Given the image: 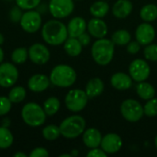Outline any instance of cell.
<instances>
[{"label": "cell", "mask_w": 157, "mask_h": 157, "mask_svg": "<svg viewBox=\"0 0 157 157\" xmlns=\"http://www.w3.org/2000/svg\"><path fill=\"white\" fill-rule=\"evenodd\" d=\"M41 37L50 45H61L68 38L67 26L58 19H51L42 26Z\"/></svg>", "instance_id": "1"}, {"label": "cell", "mask_w": 157, "mask_h": 157, "mask_svg": "<svg viewBox=\"0 0 157 157\" xmlns=\"http://www.w3.org/2000/svg\"><path fill=\"white\" fill-rule=\"evenodd\" d=\"M115 44L111 40L105 38L98 39L91 47V54L96 63L99 65L109 64L114 56Z\"/></svg>", "instance_id": "2"}, {"label": "cell", "mask_w": 157, "mask_h": 157, "mask_svg": "<svg viewBox=\"0 0 157 157\" xmlns=\"http://www.w3.org/2000/svg\"><path fill=\"white\" fill-rule=\"evenodd\" d=\"M51 83L58 87H70L76 81V72L67 64H58L50 74Z\"/></svg>", "instance_id": "3"}, {"label": "cell", "mask_w": 157, "mask_h": 157, "mask_svg": "<svg viewBox=\"0 0 157 157\" xmlns=\"http://www.w3.org/2000/svg\"><path fill=\"white\" fill-rule=\"evenodd\" d=\"M61 135L67 139H75L86 130V121L80 115H73L62 121L60 124Z\"/></svg>", "instance_id": "4"}, {"label": "cell", "mask_w": 157, "mask_h": 157, "mask_svg": "<svg viewBox=\"0 0 157 157\" xmlns=\"http://www.w3.org/2000/svg\"><path fill=\"white\" fill-rule=\"evenodd\" d=\"M46 113L41 106L37 103L29 102L23 106L21 117L24 122L30 127L41 126L46 120Z\"/></svg>", "instance_id": "5"}, {"label": "cell", "mask_w": 157, "mask_h": 157, "mask_svg": "<svg viewBox=\"0 0 157 157\" xmlns=\"http://www.w3.org/2000/svg\"><path fill=\"white\" fill-rule=\"evenodd\" d=\"M88 99L86 91L82 89H72L66 94L64 103L70 111L79 112L86 108Z\"/></svg>", "instance_id": "6"}, {"label": "cell", "mask_w": 157, "mask_h": 157, "mask_svg": "<svg viewBox=\"0 0 157 157\" xmlns=\"http://www.w3.org/2000/svg\"><path fill=\"white\" fill-rule=\"evenodd\" d=\"M121 113L122 117L130 122L139 121L144 115L143 106L135 99H126L121 103Z\"/></svg>", "instance_id": "7"}, {"label": "cell", "mask_w": 157, "mask_h": 157, "mask_svg": "<svg viewBox=\"0 0 157 157\" xmlns=\"http://www.w3.org/2000/svg\"><path fill=\"white\" fill-rule=\"evenodd\" d=\"M75 8L73 0H50L49 10L52 16L57 19L70 16Z\"/></svg>", "instance_id": "8"}, {"label": "cell", "mask_w": 157, "mask_h": 157, "mask_svg": "<svg viewBox=\"0 0 157 157\" xmlns=\"http://www.w3.org/2000/svg\"><path fill=\"white\" fill-rule=\"evenodd\" d=\"M19 22L23 30H25L28 33H35L41 27L42 18L38 11L30 9L22 14Z\"/></svg>", "instance_id": "9"}, {"label": "cell", "mask_w": 157, "mask_h": 157, "mask_svg": "<svg viewBox=\"0 0 157 157\" xmlns=\"http://www.w3.org/2000/svg\"><path fill=\"white\" fill-rule=\"evenodd\" d=\"M129 73L132 80L136 82L145 81L151 74V68L147 62L143 59L133 60L129 66Z\"/></svg>", "instance_id": "10"}, {"label": "cell", "mask_w": 157, "mask_h": 157, "mask_svg": "<svg viewBox=\"0 0 157 157\" xmlns=\"http://www.w3.org/2000/svg\"><path fill=\"white\" fill-rule=\"evenodd\" d=\"M18 78L17 67L10 63H0V86L7 88L16 84Z\"/></svg>", "instance_id": "11"}, {"label": "cell", "mask_w": 157, "mask_h": 157, "mask_svg": "<svg viewBox=\"0 0 157 157\" xmlns=\"http://www.w3.org/2000/svg\"><path fill=\"white\" fill-rule=\"evenodd\" d=\"M51 53L49 49L41 43H34L29 49V58L33 63L42 65L49 62Z\"/></svg>", "instance_id": "12"}, {"label": "cell", "mask_w": 157, "mask_h": 157, "mask_svg": "<svg viewBox=\"0 0 157 157\" xmlns=\"http://www.w3.org/2000/svg\"><path fill=\"white\" fill-rule=\"evenodd\" d=\"M136 40L144 46H146L153 42L155 38V29L148 22L140 24L135 31Z\"/></svg>", "instance_id": "13"}, {"label": "cell", "mask_w": 157, "mask_h": 157, "mask_svg": "<svg viewBox=\"0 0 157 157\" xmlns=\"http://www.w3.org/2000/svg\"><path fill=\"white\" fill-rule=\"evenodd\" d=\"M100 146L107 155H113L121 150L122 146V140L116 133H108L102 137Z\"/></svg>", "instance_id": "14"}, {"label": "cell", "mask_w": 157, "mask_h": 157, "mask_svg": "<svg viewBox=\"0 0 157 157\" xmlns=\"http://www.w3.org/2000/svg\"><path fill=\"white\" fill-rule=\"evenodd\" d=\"M51 84L50 77L43 74H36L30 76L28 81V86L32 92L40 93L45 91Z\"/></svg>", "instance_id": "15"}, {"label": "cell", "mask_w": 157, "mask_h": 157, "mask_svg": "<svg viewBox=\"0 0 157 157\" xmlns=\"http://www.w3.org/2000/svg\"><path fill=\"white\" fill-rule=\"evenodd\" d=\"M87 29L91 36L96 39L105 38L108 33V26L104 20L98 17H94L87 23Z\"/></svg>", "instance_id": "16"}, {"label": "cell", "mask_w": 157, "mask_h": 157, "mask_svg": "<svg viewBox=\"0 0 157 157\" xmlns=\"http://www.w3.org/2000/svg\"><path fill=\"white\" fill-rule=\"evenodd\" d=\"M86 29H87V24L83 17H73L67 25L68 36L73 38H78L82 33L86 31Z\"/></svg>", "instance_id": "17"}, {"label": "cell", "mask_w": 157, "mask_h": 157, "mask_svg": "<svg viewBox=\"0 0 157 157\" xmlns=\"http://www.w3.org/2000/svg\"><path fill=\"white\" fill-rule=\"evenodd\" d=\"M102 135L96 128H89L83 132V142L85 145L90 149L97 148L100 145Z\"/></svg>", "instance_id": "18"}, {"label": "cell", "mask_w": 157, "mask_h": 157, "mask_svg": "<svg viewBox=\"0 0 157 157\" xmlns=\"http://www.w3.org/2000/svg\"><path fill=\"white\" fill-rule=\"evenodd\" d=\"M111 86L117 90H127L132 86V78L125 73H116L110 78Z\"/></svg>", "instance_id": "19"}, {"label": "cell", "mask_w": 157, "mask_h": 157, "mask_svg": "<svg viewBox=\"0 0 157 157\" xmlns=\"http://www.w3.org/2000/svg\"><path fill=\"white\" fill-rule=\"evenodd\" d=\"M133 5L130 0H118L112 6V14L117 18H126L132 11Z\"/></svg>", "instance_id": "20"}, {"label": "cell", "mask_w": 157, "mask_h": 157, "mask_svg": "<svg viewBox=\"0 0 157 157\" xmlns=\"http://www.w3.org/2000/svg\"><path fill=\"white\" fill-rule=\"evenodd\" d=\"M105 86L103 81L98 77L91 78L86 86V93L89 99L95 98L100 96L104 91Z\"/></svg>", "instance_id": "21"}, {"label": "cell", "mask_w": 157, "mask_h": 157, "mask_svg": "<svg viewBox=\"0 0 157 157\" xmlns=\"http://www.w3.org/2000/svg\"><path fill=\"white\" fill-rule=\"evenodd\" d=\"M63 49H64L65 52L69 56L75 57V56H78L82 52L83 46H82V44L80 43V41L78 40L77 38L69 37L64 41Z\"/></svg>", "instance_id": "22"}, {"label": "cell", "mask_w": 157, "mask_h": 157, "mask_svg": "<svg viewBox=\"0 0 157 157\" xmlns=\"http://www.w3.org/2000/svg\"><path fill=\"white\" fill-rule=\"evenodd\" d=\"M136 92H137L138 96L144 100H149V99L155 98V87L151 84L146 83L144 81L139 82V84L136 86Z\"/></svg>", "instance_id": "23"}, {"label": "cell", "mask_w": 157, "mask_h": 157, "mask_svg": "<svg viewBox=\"0 0 157 157\" xmlns=\"http://www.w3.org/2000/svg\"><path fill=\"white\" fill-rule=\"evenodd\" d=\"M91 15L94 17H104L109 11V6L105 1H97L93 3L89 8Z\"/></svg>", "instance_id": "24"}, {"label": "cell", "mask_w": 157, "mask_h": 157, "mask_svg": "<svg viewBox=\"0 0 157 157\" xmlns=\"http://www.w3.org/2000/svg\"><path fill=\"white\" fill-rule=\"evenodd\" d=\"M140 17L145 22H152L157 18V6L148 4L144 6L140 10Z\"/></svg>", "instance_id": "25"}, {"label": "cell", "mask_w": 157, "mask_h": 157, "mask_svg": "<svg viewBox=\"0 0 157 157\" xmlns=\"http://www.w3.org/2000/svg\"><path fill=\"white\" fill-rule=\"evenodd\" d=\"M131 40H132L131 33L126 29L116 30L111 36V40L113 41V43L120 46L127 45L131 41Z\"/></svg>", "instance_id": "26"}, {"label": "cell", "mask_w": 157, "mask_h": 157, "mask_svg": "<svg viewBox=\"0 0 157 157\" xmlns=\"http://www.w3.org/2000/svg\"><path fill=\"white\" fill-rule=\"evenodd\" d=\"M60 100L56 97H50L43 103V109L48 116L55 115L60 109Z\"/></svg>", "instance_id": "27"}, {"label": "cell", "mask_w": 157, "mask_h": 157, "mask_svg": "<svg viewBox=\"0 0 157 157\" xmlns=\"http://www.w3.org/2000/svg\"><path fill=\"white\" fill-rule=\"evenodd\" d=\"M14 137L7 127H0V149H6L12 145Z\"/></svg>", "instance_id": "28"}, {"label": "cell", "mask_w": 157, "mask_h": 157, "mask_svg": "<svg viewBox=\"0 0 157 157\" xmlns=\"http://www.w3.org/2000/svg\"><path fill=\"white\" fill-rule=\"evenodd\" d=\"M29 57V50L25 47H19L13 51L11 54V60L14 63L22 64L24 63Z\"/></svg>", "instance_id": "29"}, {"label": "cell", "mask_w": 157, "mask_h": 157, "mask_svg": "<svg viewBox=\"0 0 157 157\" xmlns=\"http://www.w3.org/2000/svg\"><path fill=\"white\" fill-rule=\"evenodd\" d=\"M27 92L26 89L22 86H15L13 87L8 94V98L12 103H20L26 98Z\"/></svg>", "instance_id": "30"}, {"label": "cell", "mask_w": 157, "mask_h": 157, "mask_svg": "<svg viewBox=\"0 0 157 157\" xmlns=\"http://www.w3.org/2000/svg\"><path fill=\"white\" fill-rule=\"evenodd\" d=\"M60 135H61L60 127H58L54 124L48 125L45 128H43V130H42V136L47 141H54V140L58 139L60 137Z\"/></svg>", "instance_id": "31"}, {"label": "cell", "mask_w": 157, "mask_h": 157, "mask_svg": "<svg viewBox=\"0 0 157 157\" xmlns=\"http://www.w3.org/2000/svg\"><path fill=\"white\" fill-rule=\"evenodd\" d=\"M144 114L148 117H155L157 116V98H151L147 101V103L144 107Z\"/></svg>", "instance_id": "32"}, {"label": "cell", "mask_w": 157, "mask_h": 157, "mask_svg": "<svg viewBox=\"0 0 157 157\" xmlns=\"http://www.w3.org/2000/svg\"><path fill=\"white\" fill-rule=\"evenodd\" d=\"M144 54L146 60L157 62V44H148L144 50Z\"/></svg>", "instance_id": "33"}, {"label": "cell", "mask_w": 157, "mask_h": 157, "mask_svg": "<svg viewBox=\"0 0 157 157\" xmlns=\"http://www.w3.org/2000/svg\"><path fill=\"white\" fill-rule=\"evenodd\" d=\"M41 0H16L17 6L21 9L30 10L39 6Z\"/></svg>", "instance_id": "34"}, {"label": "cell", "mask_w": 157, "mask_h": 157, "mask_svg": "<svg viewBox=\"0 0 157 157\" xmlns=\"http://www.w3.org/2000/svg\"><path fill=\"white\" fill-rule=\"evenodd\" d=\"M11 105L12 102L10 101L8 97H0V116L7 114L11 109Z\"/></svg>", "instance_id": "35"}, {"label": "cell", "mask_w": 157, "mask_h": 157, "mask_svg": "<svg viewBox=\"0 0 157 157\" xmlns=\"http://www.w3.org/2000/svg\"><path fill=\"white\" fill-rule=\"evenodd\" d=\"M127 52L131 54H136L140 52L141 50V44L136 40V41H130L127 45Z\"/></svg>", "instance_id": "36"}, {"label": "cell", "mask_w": 157, "mask_h": 157, "mask_svg": "<svg viewBox=\"0 0 157 157\" xmlns=\"http://www.w3.org/2000/svg\"><path fill=\"white\" fill-rule=\"evenodd\" d=\"M30 157H48L49 153L48 151L43 147H37L32 150V152L29 155Z\"/></svg>", "instance_id": "37"}, {"label": "cell", "mask_w": 157, "mask_h": 157, "mask_svg": "<svg viewBox=\"0 0 157 157\" xmlns=\"http://www.w3.org/2000/svg\"><path fill=\"white\" fill-rule=\"evenodd\" d=\"M22 17L21 14V8L17 6V7H13L10 11V19L14 22H17L20 21Z\"/></svg>", "instance_id": "38"}, {"label": "cell", "mask_w": 157, "mask_h": 157, "mask_svg": "<svg viewBox=\"0 0 157 157\" xmlns=\"http://www.w3.org/2000/svg\"><path fill=\"white\" fill-rule=\"evenodd\" d=\"M87 157H107V153H105L102 149H98V147L97 148H93L91 149L87 155Z\"/></svg>", "instance_id": "39"}, {"label": "cell", "mask_w": 157, "mask_h": 157, "mask_svg": "<svg viewBox=\"0 0 157 157\" xmlns=\"http://www.w3.org/2000/svg\"><path fill=\"white\" fill-rule=\"evenodd\" d=\"M78 40L80 41V43L82 44L83 47L85 46H87L89 43H90V40H91V38H90V35L88 33H86V31L84 33H82L78 38Z\"/></svg>", "instance_id": "40"}, {"label": "cell", "mask_w": 157, "mask_h": 157, "mask_svg": "<svg viewBox=\"0 0 157 157\" xmlns=\"http://www.w3.org/2000/svg\"><path fill=\"white\" fill-rule=\"evenodd\" d=\"M15 157H27V155H25L24 153H21V152H18V153H16L14 155Z\"/></svg>", "instance_id": "41"}, {"label": "cell", "mask_w": 157, "mask_h": 157, "mask_svg": "<svg viewBox=\"0 0 157 157\" xmlns=\"http://www.w3.org/2000/svg\"><path fill=\"white\" fill-rule=\"evenodd\" d=\"M3 60H4V52H3L2 48L0 47V63L3 62Z\"/></svg>", "instance_id": "42"}, {"label": "cell", "mask_w": 157, "mask_h": 157, "mask_svg": "<svg viewBox=\"0 0 157 157\" xmlns=\"http://www.w3.org/2000/svg\"><path fill=\"white\" fill-rule=\"evenodd\" d=\"M4 40H5L4 36H3V34H2V33H0V45H2V44L4 43Z\"/></svg>", "instance_id": "43"}, {"label": "cell", "mask_w": 157, "mask_h": 157, "mask_svg": "<svg viewBox=\"0 0 157 157\" xmlns=\"http://www.w3.org/2000/svg\"><path fill=\"white\" fill-rule=\"evenodd\" d=\"M72 155H68V154H64V155H61L60 157H71Z\"/></svg>", "instance_id": "44"}, {"label": "cell", "mask_w": 157, "mask_h": 157, "mask_svg": "<svg viewBox=\"0 0 157 157\" xmlns=\"http://www.w3.org/2000/svg\"><path fill=\"white\" fill-rule=\"evenodd\" d=\"M155 147H156L157 149V135L156 137H155Z\"/></svg>", "instance_id": "45"}]
</instances>
